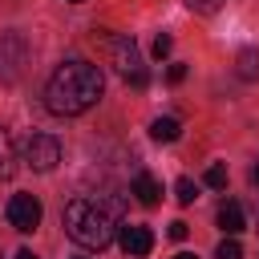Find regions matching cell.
Returning <instances> with one entry per match:
<instances>
[{
	"label": "cell",
	"instance_id": "6da1fadb",
	"mask_svg": "<svg viewBox=\"0 0 259 259\" xmlns=\"http://www.w3.org/2000/svg\"><path fill=\"white\" fill-rule=\"evenodd\" d=\"M101 69L89 65V61H61L45 85V105L61 117H77L85 109H93L101 101Z\"/></svg>",
	"mask_w": 259,
	"mask_h": 259
},
{
	"label": "cell",
	"instance_id": "7a4b0ae2",
	"mask_svg": "<svg viewBox=\"0 0 259 259\" xmlns=\"http://www.w3.org/2000/svg\"><path fill=\"white\" fill-rule=\"evenodd\" d=\"M117 214H121V198H73L65 206V231L77 247L85 251H105L117 239Z\"/></svg>",
	"mask_w": 259,
	"mask_h": 259
},
{
	"label": "cell",
	"instance_id": "3957f363",
	"mask_svg": "<svg viewBox=\"0 0 259 259\" xmlns=\"http://www.w3.org/2000/svg\"><path fill=\"white\" fill-rule=\"evenodd\" d=\"M105 53H109V61H113V69L130 81V85H146L150 81V73L142 69V53H138V45H134V36H105Z\"/></svg>",
	"mask_w": 259,
	"mask_h": 259
},
{
	"label": "cell",
	"instance_id": "277c9868",
	"mask_svg": "<svg viewBox=\"0 0 259 259\" xmlns=\"http://www.w3.org/2000/svg\"><path fill=\"white\" fill-rule=\"evenodd\" d=\"M28 69V40L24 32H0V85H16Z\"/></svg>",
	"mask_w": 259,
	"mask_h": 259
},
{
	"label": "cell",
	"instance_id": "5b68a950",
	"mask_svg": "<svg viewBox=\"0 0 259 259\" xmlns=\"http://www.w3.org/2000/svg\"><path fill=\"white\" fill-rule=\"evenodd\" d=\"M20 158H24L32 170L49 174V170L61 162V142H57L53 134H40V130H32V134L24 138V146H20Z\"/></svg>",
	"mask_w": 259,
	"mask_h": 259
},
{
	"label": "cell",
	"instance_id": "8992f818",
	"mask_svg": "<svg viewBox=\"0 0 259 259\" xmlns=\"http://www.w3.org/2000/svg\"><path fill=\"white\" fill-rule=\"evenodd\" d=\"M8 223H12L20 235L36 231V227H40V198H36V194H12V198H8Z\"/></svg>",
	"mask_w": 259,
	"mask_h": 259
},
{
	"label": "cell",
	"instance_id": "52a82bcc",
	"mask_svg": "<svg viewBox=\"0 0 259 259\" xmlns=\"http://www.w3.org/2000/svg\"><path fill=\"white\" fill-rule=\"evenodd\" d=\"M121 251L130 255V259H146L150 255V247H154V235H150V227H121Z\"/></svg>",
	"mask_w": 259,
	"mask_h": 259
},
{
	"label": "cell",
	"instance_id": "ba28073f",
	"mask_svg": "<svg viewBox=\"0 0 259 259\" xmlns=\"http://www.w3.org/2000/svg\"><path fill=\"white\" fill-rule=\"evenodd\" d=\"M219 227H223V231H227V235H239V231H243V227H247V214H243V206H239V202H235V198H231V202H223V206H219Z\"/></svg>",
	"mask_w": 259,
	"mask_h": 259
},
{
	"label": "cell",
	"instance_id": "9c48e42d",
	"mask_svg": "<svg viewBox=\"0 0 259 259\" xmlns=\"http://www.w3.org/2000/svg\"><path fill=\"white\" fill-rule=\"evenodd\" d=\"M134 194H138V202H142V206H158V198H162V186L154 182V174H146V170H142V174L134 178Z\"/></svg>",
	"mask_w": 259,
	"mask_h": 259
},
{
	"label": "cell",
	"instance_id": "30bf717a",
	"mask_svg": "<svg viewBox=\"0 0 259 259\" xmlns=\"http://www.w3.org/2000/svg\"><path fill=\"white\" fill-rule=\"evenodd\" d=\"M16 174V146L8 138V130H0V182H8Z\"/></svg>",
	"mask_w": 259,
	"mask_h": 259
},
{
	"label": "cell",
	"instance_id": "8fae6325",
	"mask_svg": "<svg viewBox=\"0 0 259 259\" xmlns=\"http://www.w3.org/2000/svg\"><path fill=\"white\" fill-rule=\"evenodd\" d=\"M235 73H239L243 81H255V77H259V49H239V57H235Z\"/></svg>",
	"mask_w": 259,
	"mask_h": 259
},
{
	"label": "cell",
	"instance_id": "7c38bea8",
	"mask_svg": "<svg viewBox=\"0 0 259 259\" xmlns=\"http://www.w3.org/2000/svg\"><path fill=\"white\" fill-rule=\"evenodd\" d=\"M178 134H182V125L174 117H154L150 121V138L154 142H178Z\"/></svg>",
	"mask_w": 259,
	"mask_h": 259
},
{
	"label": "cell",
	"instance_id": "4fadbf2b",
	"mask_svg": "<svg viewBox=\"0 0 259 259\" xmlns=\"http://www.w3.org/2000/svg\"><path fill=\"white\" fill-rule=\"evenodd\" d=\"M174 194H178V202H182V206H190V202L198 198V186H194L190 178H178V182H174Z\"/></svg>",
	"mask_w": 259,
	"mask_h": 259
},
{
	"label": "cell",
	"instance_id": "5bb4252c",
	"mask_svg": "<svg viewBox=\"0 0 259 259\" xmlns=\"http://www.w3.org/2000/svg\"><path fill=\"white\" fill-rule=\"evenodd\" d=\"M214 259H243V247L235 243V235H231V239H223V243L214 247Z\"/></svg>",
	"mask_w": 259,
	"mask_h": 259
},
{
	"label": "cell",
	"instance_id": "9a60e30c",
	"mask_svg": "<svg viewBox=\"0 0 259 259\" xmlns=\"http://www.w3.org/2000/svg\"><path fill=\"white\" fill-rule=\"evenodd\" d=\"M202 182L214 186V190H223V186H227V166H210V170L202 174Z\"/></svg>",
	"mask_w": 259,
	"mask_h": 259
},
{
	"label": "cell",
	"instance_id": "2e32d148",
	"mask_svg": "<svg viewBox=\"0 0 259 259\" xmlns=\"http://www.w3.org/2000/svg\"><path fill=\"white\" fill-rule=\"evenodd\" d=\"M186 8H194V12H219L223 0H186Z\"/></svg>",
	"mask_w": 259,
	"mask_h": 259
},
{
	"label": "cell",
	"instance_id": "e0dca14e",
	"mask_svg": "<svg viewBox=\"0 0 259 259\" xmlns=\"http://www.w3.org/2000/svg\"><path fill=\"white\" fill-rule=\"evenodd\" d=\"M170 49H174V40H170V36H166V32H162V36H158V40H154V57H158V61H162V57H166V53H170Z\"/></svg>",
	"mask_w": 259,
	"mask_h": 259
},
{
	"label": "cell",
	"instance_id": "ac0fdd59",
	"mask_svg": "<svg viewBox=\"0 0 259 259\" xmlns=\"http://www.w3.org/2000/svg\"><path fill=\"white\" fill-rule=\"evenodd\" d=\"M166 77H170V81H174V85H178V81H182V77H186V65H170V73H166Z\"/></svg>",
	"mask_w": 259,
	"mask_h": 259
},
{
	"label": "cell",
	"instance_id": "d6986e66",
	"mask_svg": "<svg viewBox=\"0 0 259 259\" xmlns=\"http://www.w3.org/2000/svg\"><path fill=\"white\" fill-rule=\"evenodd\" d=\"M170 239H186V223H182V219L170 223Z\"/></svg>",
	"mask_w": 259,
	"mask_h": 259
},
{
	"label": "cell",
	"instance_id": "ffe728a7",
	"mask_svg": "<svg viewBox=\"0 0 259 259\" xmlns=\"http://www.w3.org/2000/svg\"><path fill=\"white\" fill-rule=\"evenodd\" d=\"M16 259H36V255L32 251H16Z\"/></svg>",
	"mask_w": 259,
	"mask_h": 259
},
{
	"label": "cell",
	"instance_id": "44dd1931",
	"mask_svg": "<svg viewBox=\"0 0 259 259\" xmlns=\"http://www.w3.org/2000/svg\"><path fill=\"white\" fill-rule=\"evenodd\" d=\"M251 182H255V186H259V166H255V170H251Z\"/></svg>",
	"mask_w": 259,
	"mask_h": 259
},
{
	"label": "cell",
	"instance_id": "7402d4cb",
	"mask_svg": "<svg viewBox=\"0 0 259 259\" xmlns=\"http://www.w3.org/2000/svg\"><path fill=\"white\" fill-rule=\"evenodd\" d=\"M174 259H198V255H190V251H182V255H174Z\"/></svg>",
	"mask_w": 259,
	"mask_h": 259
},
{
	"label": "cell",
	"instance_id": "603a6c76",
	"mask_svg": "<svg viewBox=\"0 0 259 259\" xmlns=\"http://www.w3.org/2000/svg\"><path fill=\"white\" fill-rule=\"evenodd\" d=\"M69 4H85V0H69Z\"/></svg>",
	"mask_w": 259,
	"mask_h": 259
},
{
	"label": "cell",
	"instance_id": "cb8c5ba5",
	"mask_svg": "<svg viewBox=\"0 0 259 259\" xmlns=\"http://www.w3.org/2000/svg\"><path fill=\"white\" fill-rule=\"evenodd\" d=\"M255 219H259V214H255Z\"/></svg>",
	"mask_w": 259,
	"mask_h": 259
}]
</instances>
